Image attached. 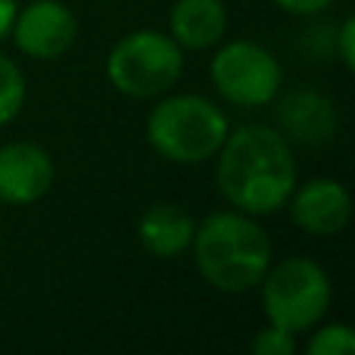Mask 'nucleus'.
<instances>
[{"mask_svg":"<svg viewBox=\"0 0 355 355\" xmlns=\"http://www.w3.org/2000/svg\"><path fill=\"white\" fill-rule=\"evenodd\" d=\"M312 355H349L355 352V334L346 324H327L309 340Z\"/></svg>","mask_w":355,"mask_h":355,"instance_id":"nucleus-14","label":"nucleus"},{"mask_svg":"<svg viewBox=\"0 0 355 355\" xmlns=\"http://www.w3.org/2000/svg\"><path fill=\"white\" fill-rule=\"evenodd\" d=\"M218 187L246 215H271L296 190V159L281 131L243 125L218 150Z\"/></svg>","mask_w":355,"mask_h":355,"instance_id":"nucleus-1","label":"nucleus"},{"mask_svg":"<svg viewBox=\"0 0 355 355\" xmlns=\"http://www.w3.org/2000/svg\"><path fill=\"white\" fill-rule=\"evenodd\" d=\"M10 31L22 53L35 60H56L78 37V19L60 0H35L22 12H16Z\"/></svg>","mask_w":355,"mask_h":355,"instance_id":"nucleus-7","label":"nucleus"},{"mask_svg":"<svg viewBox=\"0 0 355 355\" xmlns=\"http://www.w3.org/2000/svg\"><path fill=\"white\" fill-rule=\"evenodd\" d=\"M293 196V193H290ZM293 221L312 237H334L349 221V193L331 178H315L293 196Z\"/></svg>","mask_w":355,"mask_h":355,"instance_id":"nucleus-9","label":"nucleus"},{"mask_svg":"<svg viewBox=\"0 0 355 355\" xmlns=\"http://www.w3.org/2000/svg\"><path fill=\"white\" fill-rule=\"evenodd\" d=\"M227 137V119L215 103L196 94L168 97L150 112L147 141L168 162L193 166L221 150Z\"/></svg>","mask_w":355,"mask_h":355,"instance_id":"nucleus-3","label":"nucleus"},{"mask_svg":"<svg viewBox=\"0 0 355 355\" xmlns=\"http://www.w3.org/2000/svg\"><path fill=\"white\" fill-rule=\"evenodd\" d=\"M212 81L234 106H265L281 91V62L256 41H231L212 60Z\"/></svg>","mask_w":355,"mask_h":355,"instance_id":"nucleus-6","label":"nucleus"},{"mask_svg":"<svg viewBox=\"0 0 355 355\" xmlns=\"http://www.w3.org/2000/svg\"><path fill=\"white\" fill-rule=\"evenodd\" d=\"M193 259L206 284L221 293L259 287L271 265V240L246 212H215L193 231Z\"/></svg>","mask_w":355,"mask_h":355,"instance_id":"nucleus-2","label":"nucleus"},{"mask_svg":"<svg viewBox=\"0 0 355 355\" xmlns=\"http://www.w3.org/2000/svg\"><path fill=\"white\" fill-rule=\"evenodd\" d=\"M262 302L265 315L275 327H284L290 334H300L315 327L331 309V281L324 268L312 259H284L265 271L262 281Z\"/></svg>","mask_w":355,"mask_h":355,"instance_id":"nucleus-4","label":"nucleus"},{"mask_svg":"<svg viewBox=\"0 0 355 355\" xmlns=\"http://www.w3.org/2000/svg\"><path fill=\"white\" fill-rule=\"evenodd\" d=\"M168 22L178 47L202 50L221 41L227 28V10L221 0H178Z\"/></svg>","mask_w":355,"mask_h":355,"instance_id":"nucleus-12","label":"nucleus"},{"mask_svg":"<svg viewBox=\"0 0 355 355\" xmlns=\"http://www.w3.org/2000/svg\"><path fill=\"white\" fill-rule=\"evenodd\" d=\"M352 37H355V19H346L340 25V60L346 69L355 66V53H352Z\"/></svg>","mask_w":355,"mask_h":355,"instance_id":"nucleus-17","label":"nucleus"},{"mask_svg":"<svg viewBox=\"0 0 355 355\" xmlns=\"http://www.w3.org/2000/svg\"><path fill=\"white\" fill-rule=\"evenodd\" d=\"M184 56L175 37L159 31H135L112 47L106 60V75L112 87L135 100L166 94L181 78Z\"/></svg>","mask_w":355,"mask_h":355,"instance_id":"nucleus-5","label":"nucleus"},{"mask_svg":"<svg viewBox=\"0 0 355 355\" xmlns=\"http://www.w3.org/2000/svg\"><path fill=\"white\" fill-rule=\"evenodd\" d=\"M284 12H293V16H315V12L327 10L334 0H275Z\"/></svg>","mask_w":355,"mask_h":355,"instance_id":"nucleus-16","label":"nucleus"},{"mask_svg":"<svg viewBox=\"0 0 355 355\" xmlns=\"http://www.w3.org/2000/svg\"><path fill=\"white\" fill-rule=\"evenodd\" d=\"M53 187V159L44 147L28 141L0 147V200L28 206Z\"/></svg>","mask_w":355,"mask_h":355,"instance_id":"nucleus-8","label":"nucleus"},{"mask_svg":"<svg viewBox=\"0 0 355 355\" xmlns=\"http://www.w3.org/2000/svg\"><path fill=\"white\" fill-rule=\"evenodd\" d=\"M12 22H16V0H0V41L10 35Z\"/></svg>","mask_w":355,"mask_h":355,"instance_id":"nucleus-18","label":"nucleus"},{"mask_svg":"<svg viewBox=\"0 0 355 355\" xmlns=\"http://www.w3.org/2000/svg\"><path fill=\"white\" fill-rule=\"evenodd\" d=\"M281 128L300 144H327L337 135V110L318 91H296L287 94L277 106Z\"/></svg>","mask_w":355,"mask_h":355,"instance_id":"nucleus-10","label":"nucleus"},{"mask_svg":"<svg viewBox=\"0 0 355 355\" xmlns=\"http://www.w3.org/2000/svg\"><path fill=\"white\" fill-rule=\"evenodd\" d=\"M25 106V78L12 60L0 53V125L12 122Z\"/></svg>","mask_w":355,"mask_h":355,"instance_id":"nucleus-13","label":"nucleus"},{"mask_svg":"<svg viewBox=\"0 0 355 355\" xmlns=\"http://www.w3.org/2000/svg\"><path fill=\"white\" fill-rule=\"evenodd\" d=\"M293 337L296 334L268 324L265 331L256 334V340H252V352H259V355H293L296 352V340Z\"/></svg>","mask_w":355,"mask_h":355,"instance_id":"nucleus-15","label":"nucleus"},{"mask_svg":"<svg viewBox=\"0 0 355 355\" xmlns=\"http://www.w3.org/2000/svg\"><path fill=\"white\" fill-rule=\"evenodd\" d=\"M193 231H196L193 218L181 206H175V202H156V206H150L141 215V225H137L144 250L156 259L181 256L190 246V240H193Z\"/></svg>","mask_w":355,"mask_h":355,"instance_id":"nucleus-11","label":"nucleus"}]
</instances>
